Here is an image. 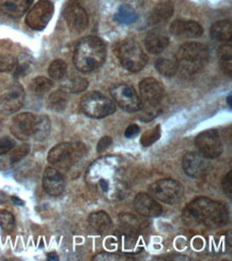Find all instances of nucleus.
<instances>
[{
    "mask_svg": "<svg viewBox=\"0 0 232 261\" xmlns=\"http://www.w3.org/2000/svg\"><path fill=\"white\" fill-rule=\"evenodd\" d=\"M183 219L187 223L216 228L228 223L229 214L224 203L207 197H198L186 205Z\"/></svg>",
    "mask_w": 232,
    "mask_h": 261,
    "instance_id": "f257e3e1",
    "label": "nucleus"
},
{
    "mask_svg": "<svg viewBox=\"0 0 232 261\" xmlns=\"http://www.w3.org/2000/svg\"><path fill=\"white\" fill-rule=\"evenodd\" d=\"M106 45L97 37H86L76 45L73 62L76 69L84 72H92L98 69L106 59Z\"/></svg>",
    "mask_w": 232,
    "mask_h": 261,
    "instance_id": "f03ea898",
    "label": "nucleus"
},
{
    "mask_svg": "<svg viewBox=\"0 0 232 261\" xmlns=\"http://www.w3.org/2000/svg\"><path fill=\"white\" fill-rule=\"evenodd\" d=\"M175 60L180 73L191 77L204 69L209 60V49L200 43H185L176 54Z\"/></svg>",
    "mask_w": 232,
    "mask_h": 261,
    "instance_id": "7ed1b4c3",
    "label": "nucleus"
},
{
    "mask_svg": "<svg viewBox=\"0 0 232 261\" xmlns=\"http://www.w3.org/2000/svg\"><path fill=\"white\" fill-rule=\"evenodd\" d=\"M86 153L82 143H62L55 146L48 153V163L56 168L69 170Z\"/></svg>",
    "mask_w": 232,
    "mask_h": 261,
    "instance_id": "20e7f679",
    "label": "nucleus"
},
{
    "mask_svg": "<svg viewBox=\"0 0 232 261\" xmlns=\"http://www.w3.org/2000/svg\"><path fill=\"white\" fill-rule=\"evenodd\" d=\"M117 57L122 67L131 72H138L147 64V56L134 40L120 42L116 48Z\"/></svg>",
    "mask_w": 232,
    "mask_h": 261,
    "instance_id": "39448f33",
    "label": "nucleus"
},
{
    "mask_svg": "<svg viewBox=\"0 0 232 261\" xmlns=\"http://www.w3.org/2000/svg\"><path fill=\"white\" fill-rule=\"evenodd\" d=\"M83 112L91 118H105L116 112L115 103L99 92L85 94L81 100Z\"/></svg>",
    "mask_w": 232,
    "mask_h": 261,
    "instance_id": "423d86ee",
    "label": "nucleus"
},
{
    "mask_svg": "<svg viewBox=\"0 0 232 261\" xmlns=\"http://www.w3.org/2000/svg\"><path fill=\"white\" fill-rule=\"evenodd\" d=\"M150 195L165 203H178L184 195V189L181 184L172 179H164L154 182L149 188Z\"/></svg>",
    "mask_w": 232,
    "mask_h": 261,
    "instance_id": "0eeeda50",
    "label": "nucleus"
},
{
    "mask_svg": "<svg viewBox=\"0 0 232 261\" xmlns=\"http://www.w3.org/2000/svg\"><path fill=\"white\" fill-rule=\"evenodd\" d=\"M54 15V5L49 0H39L26 16V24L33 30H43Z\"/></svg>",
    "mask_w": 232,
    "mask_h": 261,
    "instance_id": "6e6552de",
    "label": "nucleus"
},
{
    "mask_svg": "<svg viewBox=\"0 0 232 261\" xmlns=\"http://www.w3.org/2000/svg\"><path fill=\"white\" fill-rule=\"evenodd\" d=\"M196 146L205 159H216L223 153V145L216 129H208L199 134Z\"/></svg>",
    "mask_w": 232,
    "mask_h": 261,
    "instance_id": "1a4fd4ad",
    "label": "nucleus"
},
{
    "mask_svg": "<svg viewBox=\"0 0 232 261\" xmlns=\"http://www.w3.org/2000/svg\"><path fill=\"white\" fill-rule=\"evenodd\" d=\"M115 102L122 108V110L134 113L138 112L140 108V99L137 95L136 91L132 88L131 86L125 84H120L114 86L112 90H110Z\"/></svg>",
    "mask_w": 232,
    "mask_h": 261,
    "instance_id": "9d476101",
    "label": "nucleus"
},
{
    "mask_svg": "<svg viewBox=\"0 0 232 261\" xmlns=\"http://www.w3.org/2000/svg\"><path fill=\"white\" fill-rule=\"evenodd\" d=\"M64 19L69 29L73 34H81L87 26L89 18L86 10L76 2H71L64 9Z\"/></svg>",
    "mask_w": 232,
    "mask_h": 261,
    "instance_id": "9b49d317",
    "label": "nucleus"
},
{
    "mask_svg": "<svg viewBox=\"0 0 232 261\" xmlns=\"http://www.w3.org/2000/svg\"><path fill=\"white\" fill-rule=\"evenodd\" d=\"M25 91L18 84L12 85L0 95V114L11 115L23 106Z\"/></svg>",
    "mask_w": 232,
    "mask_h": 261,
    "instance_id": "f8f14e48",
    "label": "nucleus"
},
{
    "mask_svg": "<svg viewBox=\"0 0 232 261\" xmlns=\"http://www.w3.org/2000/svg\"><path fill=\"white\" fill-rule=\"evenodd\" d=\"M37 117L30 113H23L15 116L11 122V133L20 140H27L33 135Z\"/></svg>",
    "mask_w": 232,
    "mask_h": 261,
    "instance_id": "ddd939ff",
    "label": "nucleus"
},
{
    "mask_svg": "<svg viewBox=\"0 0 232 261\" xmlns=\"http://www.w3.org/2000/svg\"><path fill=\"white\" fill-rule=\"evenodd\" d=\"M139 90L141 94V104H161L164 95L163 85L156 79H146L140 82Z\"/></svg>",
    "mask_w": 232,
    "mask_h": 261,
    "instance_id": "4468645a",
    "label": "nucleus"
},
{
    "mask_svg": "<svg viewBox=\"0 0 232 261\" xmlns=\"http://www.w3.org/2000/svg\"><path fill=\"white\" fill-rule=\"evenodd\" d=\"M134 208L136 212L143 217H157L163 212L161 204L151 195L140 193L134 199Z\"/></svg>",
    "mask_w": 232,
    "mask_h": 261,
    "instance_id": "2eb2a0df",
    "label": "nucleus"
},
{
    "mask_svg": "<svg viewBox=\"0 0 232 261\" xmlns=\"http://www.w3.org/2000/svg\"><path fill=\"white\" fill-rule=\"evenodd\" d=\"M182 167L186 175L192 178L203 177L208 168L204 156L195 153V152H190V153L184 155Z\"/></svg>",
    "mask_w": 232,
    "mask_h": 261,
    "instance_id": "dca6fc26",
    "label": "nucleus"
},
{
    "mask_svg": "<svg viewBox=\"0 0 232 261\" xmlns=\"http://www.w3.org/2000/svg\"><path fill=\"white\" fill-rule=\"evenodd\" d=\"M43 189L50 196H59L64 191V179L58 169L47 167L43 175Z\"/></svg>",
    "mask_w": 232,
    "mask_h": 261,
    "instance_id": "f3484780",
    "label": "nucleus"
},
{
    "mask_svg": "<svg viewBox=\"0 0 232 261\" xmlns=\"http://www.w3.org/2000/svg\"><path fill=\"white\" fill-rule=\"evenodd\" d=\"M171 34L176 37L184 38H198L202 36L203 29L194 20H182L176 19L170 26Z\"/></svg>",
    "mask_w": 232,
    "mask_h": 261,
    "instance_id": "a211bd4d",
    "label": "nucleus"
},
{
    "mask_svg": "<svg viewBox=\"0 0 232 261\" xmlns=\"http://www.w3.org/2000/svg\"><path fill=\"white\" fill-rule=\"evenodd\" d=\"M169 44V38L164 31L156 29L150 31L145 40V45L151 54H161Z\"/></svg>",
    "mask_w": 232,
    "mask_h": 261,
    "instance_id": "6ab92c4d",
    "label": "nucleus"
},
{
    "mask_svg": "<svg viewBox=\"0 0 232 261\" xmlns=\"http://www.w3.org/2000/svg\"><path fill=\"white\" fill-rule=\"evenodd\" d=\"M33 0H0V10L10 17H20L32 5Z\"/></svg>",
    "mask_w": 232,
    "mask_h": 261,
    "instance_id": "aec40b11",
    "label": "nucleus"
},
{
    "mask_svg": "<svg viewBox=\"0 0 232 261\" xmlns=\"http://www.w3.org/2000/svg\"><path fill=\"white\" fill-rule=\"evenodd\" d=\"M173 14V5L170 2H164L159 4L152 10L149 15L148 23L151 26L160 25L167 21Z\"/></svg>",
    "mask_w": 232,
    "mask_h": 261,
    "instance_id": "412c9836",
    "label": "nucleus"
},
{
    "mask_svg": "<svg viewBox=\"0 0 232 261\" xmlns=\"http://www.w3.org/2000/svg\"><path fill=\"white\" fill-rule=\"evenodd\" d=\"M119 222H120L121 226H122L123 229L133 231V232H137L139 230L145 229V228L148 227V225H149L148 220L143 219V216L133 215L130 213L120 214Z\"/></svg>",
    "mask_w": 232,
    "mask_h": 261,
    "instance_id": "4be33fe9",
    "label": "nucleus"
},
{
    "mask_svg": "<svg viewBox=\"0 0 232 261\" xmlns=\"http://www.w3.org/2000/svg\"><path fill=\"white\" fill-rule=\"evenodd\" d=\"M211 37L218 42H230L232 40V24L230 20H220L211 28Z\"/></svg>",
    "mask_w": 232,
    "mask_h": 261,
    "instance_id": "5701e85b",
    "label": "nucleus"
},
{
    "mask_svg": "<svg viewBox=\"0 0 232 261\" xmlns=\"http://www.w3.org/2000/svg\"><path fill=\"white\" fill-rule=\"evenodd\" d=\"M69 103V92L65 91L64 89H59L51 93L47 100V106L49 110L61 113L63 112L66 105Z\"/></svg>",
    "mask_w": 232,
    "mask_h": 261,
    "instance_id": "b1692460",
    "label": "nucleus"
},
{
    "mask_svg": "<svg viewBox=\"0 0 232 261\" xmlns=\"http://www.w3.org/2000/svg\"><path fill=\"white\" fill-rule=\"evenodd\" d=\"M88 222H89V225L93 229L99 233H103L109 230L110 226H112V220H110L109 215L103 211L90 214Z\"/></svg>",
    "mask_w": 232,
    "mask_h": 261,
    "instance_id": "393cba45",
    "label": "nucleus"
},
{
    "mask_svg": "<svg viewBox=\"0 0 232 261\" xmlns=\"http://www.w3.org/2000/svg\"><path fill=\"white\" fill-rule=\"evenodd\" d=\"M50 120L47 116H40L36 119L35 129H33V137L37 140H44L48 137L50 133Z\"/></svg>",
    "mask_w": 232,
    "mask_h": 261,
    "instance_id": "a878e982",
    "label": "nucleus"
},
{
    "mask_svg": "<svg viewBox=\"0 0 232 261\" xmlns=\"http://www.w3.org/2000/svg\"><path fill=\"white\" fill-rule=\"evenodd\" d=\"M219 64L223 72L231 76L232 75V46L230 44H225L218 49Z\"/></svg>",
    "mask_w": 232,
    "mask_h": 261,
    "instance_id": "bb28decb",
    "label": "nucleus"
},
{
    "mask_svg": "<svg viewBox=\"0 0 232 261\" xmlns=\"http://www.w3.org/2000/svg\"><path fill=\"white\" fill-rule=\"evenodd\" d=\"M156 68L162 75L171 77L178 71V64L175 58H159L156 61Z\"/></svg>",
    "mask_w": 232,
    "mask_h": 261,
    "instance_id": "cd10ccee",
    "label": "nucleus"
},
{
    "mask_svg": "<svg viewBox=\"0 0 232 261\" xmlns=\"http://www.w3.org/2000/svg\"><path fill=\"white\" fill-rule=\"evenodd\" d=\"M53 86L54 84L49 79L44 77V76H38L30 83V90L37 95H43L47 93L53 88Z\"/></svg>",
    "mask_w": 232,
    "mask_h": 261,
    "instance_id": "c85d7f7f",
    "label": "nucleus"
},
{
    "mask_svg": "<svg viewBox=\"0 0 232 261\" xmlns=\"http://www.w3.org/2000/svg\"><path fill=\"white\" fill-rule=\"evenodd\" d=\"M139 112L138 117L141 121H151L152 119L157 118L161 114V104H140Z\"/></svg>",
    "mask_w": 232,
    "mask_h": 261,
    "instance_id": "c756f323",
    "label": "nucleus"
},
{
    "mask_svg": "<svg viewBox=\"0 0 232 261\" xmlns=\"http://www.w3.org/2000/svg\"><path fill=\"white\" fill-rule=\"evenodd\" d=\"M88 88V81L84 77H80V76H74V77L66 81L63 86L62 89L68 91L69 93H79L83 92Z\"/></svg>",
    "mask_w": 232,
    "mask_h": 261,
    "instance_id": "7c9ffc66",
    "label": "nucleus"
},
{
    "mask_svg": "<svg viewBox=\"0 0 232 261\" xmlns=\"http://www.w3.org/2000/svg\"><path fill=\"white\" fill-rule=\"evenodd\" d=\"M138 15L134 11V9L126 5L120 7L118 12L115 14V20H117L120 24L134 23Z\"/></svg>",
    "mask_w": 232,
    "mask_h": 261,
    "instance_id": "2f4dec72",
    "label": "nucleus"
},
{
    "mask_svg": "<svg viewBox=\"0 0 232 261\" xmlns=\"http://www.w3.org/2000/svg\"><path fill=\"white\" fill-rule=\"evenodd\" d=\"M66 69H68V65L66 63L61 60V59H57V60H54L50 65H49V69H48V74L53 80H61L63 79L65 74H66Z\"/></svg>",
    "mask_w": 232,
    "mask_h": 261,
    "instance_id": "473e14b6",
    "label": "nucleus"
},
{
    "mask_svg": "<svg viewBox=\"0 0 232 261\" xmlns=\"http://www.w3.org/2000/svg\"><path fill=\"white\" fill-rule=\"evenodd\" d=\"M160 137H161V126L157 125L141 135L140 144L143 147H150L154 143H157V141L160 139Z\"/></svg>",
    "mask_w": 232,
    "mask_h": 261,
    "instance_id": "72a5a7b5",
    "label": "nucleus"
},
{
    "mask_svg": "<svg viewBox=\"0 0 232 261\" xmlns=\"http://www.w3.org/2000/svg\"><path fill=\"white\" fill-rule=\"evenodd\" d=\"M29 151H30V146L28 144L20 145L15 149L13 148L10 151L11 153L9 156V162L11 163V164H15V163L21 161L25 156H27Z\"/></svg>",
    "mask_w": 232,
    "mask_h": 261,
    "instance_id": "f704fd0d",
    "label": "nucleus"
},
{
    "mask_svg": "<svg viewBox=\"0 0 232 261\" xmlns=\"http://www.w3.org/2000/svg\"><path fill=\"white\" fill-rule=\"evenodd\" d=\"M0 226L5 231H12L15 227V219L13 214L7 210L0 211Z\"/></svg>",
    "mask_w": 232,
    "mask_h": 261,
    "instance_id": "c9c22d12",
    "label": "nucleus"
},
{
    "mask_svg": "<svg viewBox=\"0 0 232 261\" xmlns=\"http://www.w3.org/2000/svg\"><path fill=\"white\" fill-rule=\"evenodd\" d=\"M17 60L10 54H0V72H10L15 69Z\"/></svg>",
    "mask_w": 232,
    "mask_h": 261,
    "instance_id": "e433bc0d",
    "label": "nucleus"
},
{
    "mask_svg": "<svg viewBox=\"0 0 232 261\" xmlns=\"http://www.w3.org/2000/svg\"><path fill=\"white\" fill-rule=\"evenodd\" d=\"M15 147V141L11 137L0 138V155H5Z\"/></svg>",
    "mask_w": 232,
    "mask_h": 261,
    "instance_id": "4c0bfd02",
    "label": "nucleus"
},
{
    "mask_svg": "<svg viewBox=\"0 0 232 261\" xmlns=\"http://www.w3.org/2000/svg\"><path fill=\"white\" fill-rule=\"evenodd\" d=\"M222 187L226 194H232V171L226 173L225 177L222 180Z\"/></svg>",
    "mask_w": 232,
    "mask_h": 261,
    "instance_id": "58836bf2",
    "label": "nucleus"
},
{
    "mask_svg": "<svg viewBox=\"0 0 232 261\" xmlns=\"http://www.w3.org/2000/svg\"><path fill=\"white\" fill-rule=\"evenodd\" d=\"M113 143V139L112 137L109 136H104L103 138L99 139V141L97 143V147H96V151L98 153H102L103 151H105L110 145Z\"/></svg>",
    "mask_w": 232,
    "mask_h": 261,
    "instance_id": "ea45409f",
    "label": "nucleus"
},
{
    "mask_svg": "<svg viewBox=\"0 0 232 261\" xmlns=\"http://www.w3.org/2000/svg\"><path fill=\"white\" fill-rule=\"evenodd\" d=\"M139 133V126L137 124H132L125 129V137L126 138H133L135 137Z\"/></svg>",
    "mask_w": 232,
    "mask_h": 261,
    "instance_id": "a19ab883",
    "label": "nucleus"
},
{
    "mask_svg": "<svg viewBox=\"0 0 232 261\" xmlns=\"http://www.w3.org/2000/svg\"><path fill=\"white\" fill-rule=\"evenodd\" d=\"M9 200L8 195L5 192L0 191V203H6Z\"/></svg>",
    "mask_w": 232,
    "mask_h": 261,
    "instance_id": "79ce46f5",
    "label": "nucleus"
},
{
    "mask_svg": "<svg viewBox=\"0 0 232 261\" xmlns=\"http://www.w3.org/2000/svg\"><path fill=\"white\" fill-rule=\"evenodd\" d=\"M99 187L103 189L104 192H107L108 191V182L106 180H104V179L99 180Z\"/></svg>",
    "mask_w": 232,
    "mask_h": 261,
    "instance_id": "37998d69",
    "label": "nucleus"
},
{
    "mask_svg": "<svg viewBox=\"0 0 232 261\" xmlns=\"http://www.w3.org/2000/svg\"><path fill=\"white\" fill-rule=\"evenodd\" d=\"M11 200H12L16 205H23L25 202L21 200V199H19V198H17L16 196H12V197H11Z\"/></svg>",
    "mask_w": 232,
    "mask_h": 261,
    "instance_id": "c03bdc74",
    "label": "nucleus"
},
{
    "mask_svg": "<svg viewBox=\"0 0 232 261\" xmlns=\"http://www.w3.org/2000/svg\"><path fill=\"white\" fill-rule=\"evenodd\" d=\"M47 259L48 260H58V256L55 254V253H50V254H48Z\"/></svg>",
    "mask_w": 232,
    "mask_h": 261,
    "instance_id": "a18cd8bd",
    "label": "nucleus"
},
{
    "mask_svg": "<svg viewBox=\"0 0 232 261\" xmlns=\"http://www.w3.org/2000/svg\"><path fill=\"white\" fill-rule=\"evenodd\" d=\"M227 103H228V105L231 107L232 106V103H231V95H229L228 97H227Z\"/></svg>",
    "mask_w": 232,
    "mask_h": 261,
    "instance_id": "49530a36",
    "label": "nucleus"
},
{
    "mask_svg": "<svg viewBox=\"0 0 232 261\" xmlns=\"http://www.w3.org/2000/svg\"><path fill=\"white\" fill-rule=\"evenodd\" d=\"M2 127H3V123H2V121H0V130H2Z\"/></svg>",
    "mask_w": 232,
    "mask_h": 261,
    "instance_id": "de8ad7c7",
    "label": "nucleus"
}]
</instances>
